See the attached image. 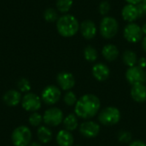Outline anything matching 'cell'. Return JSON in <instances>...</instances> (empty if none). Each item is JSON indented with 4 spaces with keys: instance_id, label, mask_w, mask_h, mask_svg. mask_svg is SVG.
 <instances>
[{
    "instance_id": "cell-1",
    "label": "cell",
    "mask_w": 146,
    "mask_h": 146,
    "mask_svg": "<svg viewBox=\"0 0 146 146\" xmlns=\"http://www.w3.org/2000/svg\"><path fill=\"white\" fill-rule=\"evenodd\" d=\"M101 102L94 94H85L80 97L74 105L75 115L86 121L93 118L99 111Z\"/></svg>"
},
{
    "instance_id": "cell-2",
    "label": "cell",
    "mask_w": 146,
    "mask_h": 146,
    "mask_svg": "<svg viewBox=\"0 0 146 146\" xmlns=\"http://www.w3.org/2000/svg\"><path fill=\"white\" fill-rule=\"evenodd\" d=\"M56 29L61 36L70 38L74 36L80 30V23L74 15H64L56 21Z\"/></svg>"
},
{
    "instance_id": "cell-3",
    "label": "cell",
    "mask_w": 146,
    "mask_h": 146,
    "mask_svg": "<svg viewBox=\"0 0 146 146\" xmlns=\"http://www.w3.org/2000/svg\"><path fill=\"white\" fill-rule=\"evenodd\" d=\"M121 111L114 106H108L102 110L98 114L99 122L106 127L116 125L121 120Z\"/></svg>"
},
{
    "instance_id": "cell-4",
    "label": "cell",
    "mask_w": 146,
    "mask_h": 146,
    "mask_svg": "<svg viewBox=\"0 0 146 146\" xmlns=\"http://www.w3.org/2000/svg\"><path fill=\"white\" fill-rule=\"evenodd\" d=\"M119 30V24L115 18L111 16H104L100 22L99 31L101 35L107 39L114 38Z\"/></svg>"
},
{
    "instance_id": "cell-5",
    "label": "cell",
    "mask_w": 146,
    "mask_h": 146,
    "mask_svg": "<svg viewBox=\"0 0 146 146\" xmlns=\"http://www.w3.org/2000/svg\"><path fill=\"white\" fill-rule=\"evenodd\" d=\"M11 139L15 146H27L32 139L31 130L26 126H20L13 131Z\"/></svg>"
},
{
    "instance_id": "cell-6",
    "label": "cell",
    "mask_w": 146,
    "mask_h": 146,
    "mask_svg": "<svg viewBox=\"0 0 146 146\" xmlns=\"http://www.w3.org/2000/svg\"><path fill=\"white\" fill-rule=\"evenodd\" d=\"M126 79L131 86L145 84L146 81V72L139 66L128 68L126 72Z\"/></svg>"
},
{
    "instance_id": "cell-7",
    "label": "cell",
    "mask_w": 146,
    "mask_h": 146,
    "mask_svg": "<svg viewBox=\"0 0 146 146\" xmlns=\"http://www.w3.org/2000/svg\"><path fill=\"white\" fill-rule=\"evenodd\" d=\"M62 111L56 107L50 108L45 110L43 115V121L50 127H57L63 121Z\"/></svg>"
},
{
    "instance_id": "cell-8",
    "label": "cell",
    "mask_w": 146,
    "mask_h": 146,
    "mask_svg": "<svg viewBox=\"0 0 146 146\" xmlns=\"http://www.w3.org/2000/svg\"><path fill=\"white\" fill-rule=\"evenodd\" d=\"M143 34L141 27L133 22L127 24L123 31V35L126 40L133 44L140 41L143 38Z\"/></svg>"
},
{
    "instance_id": "cell-9",
    "label": "cell",
    "mask_w": 146,
    "mask_h": 146,
    "mask_svg": "<svg viewBox=\"0 0 146 146\" xmlns=\"http://www.w3.org/2000/svg\"><path fill=\"white\" fill-rule=\"evenodd\" d=\"M61 90L54 86V85H50L46 86L41 94V99L48 105H52L56 104L60 98H61Z\"/></svg>"
},
{
    "instance_id": "cell-10",
    "label": "cell",
    "mask_w": 146,
    "mask_h": 146,
    "mask_svg": "<svg viewBox=\"0 0 146 146\" xmlns=\"http://www.w3.org/2000/svg\"><path fill=\"white\" fill-rule=\"evenodd\" d=\"M22 108L29 112H36L41 108V98L32 92H27L21 99Z\"/></svg>"
},
{
    "instance_id": "cell-11",
    "label": "cell",
    "mask_w": 146,
    "mask_h": 146,
    "mask_svg": "<svg viewBox=\"0 0 146 146\" xmlns=\"http://www.w3.org/2000/svg\"><path fill=\"white\" fill-rule=\"evenodd\" d=\"M80 133L87 139L96 138L100 133V126L93 121L87 120L80 126Z\"/></svg>"
},
{
    "instance_id": "cell-12",
    "label": "cell",
    "mask_w": 146,
    "mask_h": 146,
    "mask_svg": "<svg viewBox=\"0 0 146 146\" xmlns=\"http://www.w3.org/2000/svg\"><path fill=\"white\" fill-rule=\"evenodd\" d=\"M56 81L63 91H70L75 85L74 76L69 72H61L56 76Z\"/></svg>"
},
{
    "instance_id": "cell-13",
    "label": "cell",
    "mask_w": 146,
    "mask_h": 146,
    "mask_svg": "<svg viewBox=\"0 0 146 146\" xmlns=\"http://www.w3.org/2000/svg\"><path fill=\"white\" fill-rule=\"evenodd\" d=\"M80 30L81 35L86 39H92L98 33V28L96 24L91 20H86L80 25Z\"/></svg>"
},
{
    "instance_id": "cell-14",
    "label": "cell",
    "mask_w": 146,
    "mask_h": 146,
    "mask_svg": "<svg viewBox=\"0 0 146 146\" xmlns=\"http://www.w3.org/2000/svg\"><path fill=\"white\" fill-rule=\"evenodd\" d=\"M92 73L93 77L98 81H105L110 75V69L109 67L102 62H98L92 67Z\"/></svg>"
},
{
    "instance_id": "cell-15",
    "label": "cell",
    "mask_w": 146,
    "mask_h": 146,
    "mask_svg": "<svg viewBox=\"0 0 146 146\" xmlns=\"http://www.w3.org/2000/svg\"><path fill=\"white\" fill-rule=\"evenodd\" d=\"M121 16L124 19V21L129 23L135 21L139 17V12L137 5L130 3L125 5L121 10Z\"/></svg>"
},
{
    "instance_id": "cell-16",
    "label": "cell",
    "mask_w": 146,
    "mask_h": 146,
    "mask_svg": "<svg viewBox=\"0 0 146 146\" xmlns=\"http://www.w3.org/2000/svg\"><path fill=\"white\" fill-rule=\"evenodd\" d=\"M130 95L135 102L145 103L146 101V86L145 84L132 86Z\"/></svg>"
},
{
    "instance_id": "cell-17",
    "label": "cell",
    "mask_w": 146,
    "mask_h": 146,
    "mask_svg": "<svg viewBox=\"0 0 146 146\" xmlns=\"http://www.w3.org/2000/svg\"><path fill=\"white\" fill-rule=\"evenodd\" d=\"M21 92L17 90H9L8 91L3 97V100L4 104L9 107L17 106L21 101Z\"/></svg>"
},
{
    "instance_id": "cell-18",
    "label": "cell",
    "mask_w": 146,
    "mask_h": 146,
    "mask_svg": "<svg viewBox=\"0 0 146 146\" xmlns=\"http://www.w3.org/2000/svg\"><path fill=\"white\" fill-rule=\"evenodd\" d=\"M74 141L73 134L68 130H60L56 135V143L59 146H73Z\"/></svg>"
},
{
    "instance_id": "cell-19",
    "label": "cell",
    "mask_w": 146,
    "mask_h": 146,
    "mask_svg": "<svg viewBox=\"0 0 146 146\" xmlns=\"http://www.w3.org/2000/svg\"><path fill=\"white\" fill-rule=\"evenodd\" d=\"M119 50L116 45L112 44H108L103 47L102 50V55L104 57L105 60L108 62H113L116 60L119 56Z\"/></svg>"
},
{
    "instance_id": "cell-20",
    "label": "cell",
    "mask_w": 146,
    "mask_h": 146,
    "mask_svg": "<svg viewBox=\"0 0 146 146\" xmlns=\"http://www.w3.org/2000/svg\"><path fill=\"white\" fill-rule=\"evenodd\" d=\"M62 123L65 130H68L69 132L74 131L78 128L79 126L78 116L75 114H69L63 119Z\"/></svg>"
},
{
    "instance_id": "cell-21",
    "label": "cell",
    "mask_w": 146,
    "mask_h": 146,
    "mask_svg": "<svg viewBox=\"0 0 146 146\" xmlns=\"http://www.w3.org/2000/svg\"><path fill=\"white\" fill-rule=\"evenodd\" d=\"M37 135L39 141L43 144H47L52 139V132L49 127L45 126H40L38 128Z\"/></svg>"
},
{
    "instance_id": "cell-22",
    "label": "cell",
    "mask_w": 146,
    "mask_h": 146,
    "mask_svg": "<svg viewBox=\"0 0 146 146\" xmlns=\"http://www.w3.org/2000/svg\"><path fill=\"white\" fill-rule=\"evenodd\" d=\"M122 60H123V62L129 68L131 67H133V66H136V64L138 63V56L136 55V53L133 50H126L124 53H123V56H122Z\"/></svg>"
},
{
    "instance_id": "cell-23",
    "label": "cell",
    "mask_w": 146,
    "mask_h": 146,
    "mask_svg": "<svg viewBox=\"0 0 146 146\" xmlns=\"http://www.w3.org/2000/svg\"><path fill=\"white\" fill-rule=\"evenodd\" d=\"M84 57L87 62H93L97 61V59L98 57V53L94 47L88 45L84 50Z\"/></svg>"
},
{
    "instance_id": "cell-24",
    "label": "cell",
    "mask_w": 146,
    "mask_h": 146,
    "mask_svg": "<svg viewBox=\"0 0 146 146\" xmlns=\"http://www.w3.org/2000/svg\"><path fill=\"white\" fill-rule=\"evenodd\" d=\"M56 5L58 11L61 13H67L73 6V0H57Z\"/></svg>"
},
{
    "instance_id": "cell-25",
    "label": "cell",
    "mask_w": 146,
    "mask_h": 146,
    "mask_svg": "<svg viewBox=\"0 0 146 146\" xmlns=\"http://www.w3.org/2000/svg\"><path fill=\"white\" fill-rule=\"evenodd\" d=\"M44 18L48 22H54L58 20V15L56 9L52 8H48L44 12Z\"/></svg>"
},
{
    "instance_id": "cell-26",
    "label": "cell",
    "mask_w": 146,
    "mask_h": 146,
    "mask_svg": "<svg viewBox=\"0 0 146 146\" xmlns=\"http://www.w3.org/2000/svg\"><path fill=\"white\" fill-rule=\"evenodd\" d=\"M63 101L64 103L68 105V106H74L76 104L78 98L75 95V93L72 91H68L63 98Z\"/></svg>"
},
{
    "instance_id": "cell-27",
    "label": "cell",
    "mask_w": 146,
    "mask_h": 146,
    "mask_svg": "<svg viewBox=\"0 0 146 146\" xmlns=\"http://www.w3.org/2000/svg\"><path fill=\"white\" fill-rule=\"evenodd\" d=\"M133 139V135L131 133V132L127 131V130H122L121 132H119L118 133V140L122 143V144H127V143H131Z\"/></svg>"
},
{
    "instance_id": "cell-28",
    "label": "cell",
    "mask_w": 146,
    "mask_h": 146,
    "mask_svg": "<svg viewBox=\"0 0 146 146\" xmlns=\"http://www.w3.org/2000/svg\"><path fill=\"white\" fill-rule=\"evenodd\" d=\"M17 86H18L19 91H21V92H27V93L31 91V88H32L29 80L26 78H21L18 81Z\"/></svg>"
},
{
    "instance_id": "cell-29",
    "label": "cell",
    "mask_w": 146,
    "mask_h": 146,
    "mask_svg": "<svg viewBox=\"0 0 146 146\" xmlns=\"http://www.w3.org/2000/svg\"><path fill=\"white\" fill-rule=\"evenodd\" d=\"M43 121V116L38 112H33L29 116V123L33 127H38Z\"/></svg>"
},
{
    "instance_id": "cell-30",
    "label": "cell",
    "mask_w": 146,
    "mask_h": 146,
    "mask_svg": "<svg viewBox=\"0 0 146 146\" xmlns=\"http://www.w3.org/2000/svg\"><path fill=\"white\" fill-rule=\"evenodd\" d=\"M110 9H111V5H110V3L108 1H103L99 4V6H98L99 13L102 15H104V16L109 14V12L110 11Z\"/></svg>"
},
{
    "instance_id": "cell-31",
    "label": "cell",
    "mask_w": 146,
    "mask_h": 146,
    "mask_svg": "<svg viewBox=\"0 0 146 146\" xmlns=\"http://www.w3.org/2000/svg\"><path fill=\"white\" fill-rule=\"evenodd\" d=\"M138 9L139 12V17L146 15V0H143L142 2H140L138 5Z\"/></svg>"
},
{
    "instance_id": "cell-32",
    "label": "cell",
    "mask_w": 146,
    "mask_h": 146,
    "mask_svg": "<svg viewBox=\"0 0 146 146\" xmlns=\"http://www.w3.org/2000/svg\"><path fill=\"white\" fill-rule=\"evenodd\" d=\"M129 146H146V143H145L144 141L142 140H133L130 143Z\"/></svg>"
},
{
    "instance_id": "cell-33",
    "label": "cell",
    "mask_w": 146,
    "mask_h": 146,
    "mask_svg": "<svg viewBox=\"0 0 146 146\" xmlns=\"http://www.w3.org/2000/svg\"><path fill=\"white\" fill-rule=\"evenodd\" d=\"M138 66L140 67L141 68H146V58L145 57H141L138 60Z\"/></svg>"
},
{
    "instance_id": "cell-34",
    "label": "cell",
    "mask_w": 146,
    "mask_h": 146,
    "mask_svg": "<svg viewBox=\"0 0 146 146\" xmlns=\"http://www.w3.org/2000/svg\"><path fill=\"white\" fill-rule=\"evenodd\" d=\"M126 2H127L130 4H134V5H138L140 2H142L143 0H125Z\"/></svg>"
},
{
    "instance_id": "cell-35",
    "label": "cell",
    "mask_w": 146,
    "mask_h": 146,
    "mask_svg": "<svg viewBox=\"0 0 146 146\" xmlns=\"http://www.w3.org/2000/svg\"><path fill=\"white\" fill-rule=\"evenodd\" d=\"M142 48L146 52V36L142 38Z\"/></svg>"
},
{
    "instance_id": "cell-36",
    "label": "cell",
    "mask_w": 146,
    "mask_h": 146,
    "mask_svg": "<svg viewBox=\"0 0 146 146\" xmlns=\"http://www.w3.org/2000/svg\"><path fill=\"white\" fill-rule=\"evenodd\" d=\"M141 28H142V32H143V33L146 35V23H145V24L143 25V27H142Z\"/></svg>"
},
{
    "instance_id": "cell-37",
    "label": "cell",
    "mask_w": 146,
    "mask_h": 146,
    "mask_svg": "<svg viewBox=\"0 0 146 146\" xmlns=\"http://www.w3.org/2000/svg\"><path fill=\"white\" fill-rule=\"evenodd\" d=\"M29 146H41V145H40V144H38V143H37V142H33V143L30 144Z\"/></svg>"
},
{
    "instance_id": "cell-38",
    "label": "cell",
    "mask_w": 146,
    "mask_h": 146,
    "mask_svg": "<svg viewBox=\"0 0 146 146\" xmlns=\"http://www.w3.org/2000/svg\"><path fill=\"white\" fill-rule=\"evenodd\" d=\"M74 146H81V145H74Z\"/></svg>"
}]
</instances>
